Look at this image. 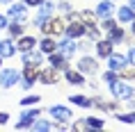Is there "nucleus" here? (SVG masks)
Here are the masks:
<instances>
[{"mask_svg":"<svg viewBox=\"0 0 135 132\" xmlns=\"http://www.w3.org/2000/svg\"><path fill=\"white\" fill-rule=\"evenodd\" d=\"M110 89H112V93L119 100H128V98H133V89L128 87V84L119 82V80H114V82H110Z\"/></svg>","mask_w":135,"mask_h":132,"instance_id":"1","label":"nucleus"},{"mask_svg":"<svg viewBox=\"0 0 135 132\" xmlns=\"http://www.w3.org/2000/svg\"><path fill=\"white\" fill-rule=\"evenodd\" d=\"M18 71L14 68H5L2 73H0V87H5V89H9V87H14L16 82H18Z\"/></svg>","mask_w":135,"mask_h":132,"instance_id":"2","label":"nucleus"},{"mask_svg":"<svg viewBox=\"0 0 135 132\" xmlns=\"http://www.w3.org/2000/svg\"><path fill=\"white\" fill-rule=\"evenodd\" d=\"M41 28H44V32H46V36L62 34V32H64V21H60V18H50L48 23H44Z\"/></svg>","mask_w":135,"mask_h":132,"instance_id":"3","label":"nucleus"},{"mask_svg":"<svg viewBox=\"0 0 135 132\" xmlns=\"http://www.w3.org/2000/svg\"><path fill=\"white\" fill-rule=\"evenodd\" d=\"M7 14H9V18H14V21H21V23L28 18L25 5H21V2H12V5H9V9H7Z\"/></svg>","mask_w":135,"mask_h":132,"instance_id":"4","label":"nucleus"},{"mask_svg":"<svg viewBox=\"0 0 135 132\" xmlns=\"http://www.w3.org/2000/svg\"><path fill=\"white\" fill-rule=\"evenodd\" d=\"M50 116L53 118H57V121H62V123H66V121H71V109L69 107H62V105H55V107H50Z\"/></svg>","mask_w":135,"mask_h":132,"instance_id":"5","label":"nucleus"},{"mask_svg":"<svg viewBox=\"0 0 135 132\" xmlns=\"http://www.w3.org/2000/svg\"><path fill=\"white\" fill-rule=\"evenodd\" d=\"M39 7H41V9H39V16H37V25H44V23L50 18L55 5H53V2H44V0H41V5H39Z\"/></svg>","mask_w":135,"mask_h":132,"instance_id":"6","label":"nucleus"},{"mask_svg":"<svg viewBox=\"0 0 135 132\" xmlns=\"http://www.w3.org/2000/svg\"><path fill=\"white\" fill-rule=\"evenodd\" d=\"M126 57H121V55H108V66H110V71H124L126 68Z\"/></svg>","mask_w":135,"mask_h":132,"instance_id":"7","label":"nucleus"},{"mask_svg":"<svg viewBox=\"0 0 135 132\" xmlns=\"http://www.w3.org/2000/svg\"><path fill=\"white\" fill-rule=\"evenodd\" d=\"M64 32L71 36V39H76V36H83V34H85V25L78 23V18H73V23L69 25V28H64Z\"/></svg>","mask_w":135,"mask_h":132,"instance_id":"8","label":"nucleus"},{"mask_svg":"<svg viewBox=\"0 0 135 132\" xmlns=\"http://www.w3.org/2000/svg\"><path fill=\"white\" fill-rule=\"evenodd\" d=\"M57 48L62 50V55H64V57H69V55H73V52H76L78 43H76V41L71 39V36H69V39H64L62 43H57Z\"/></svg>","mask_w":135,"mask_h":132,"instance_id":"9","label":"nucleus"},{"mask_svg":"<svg viewBox=\"0 0 135 132\" xmlns=\"http://www.w3.org/2000/svg\"><path fill=\"white\" fill-rule=\"evenodd\" d=\"M78 68H80V73H96V62H94L92 57H83L78 62Z\"/></svg>","mask_w":135,"mask_h":132,"instance_id":"10","label":"nucleus"},{"mask_svg":"<svg viewBox=\"0 0 135 132\" xmlns=\"http://www.w3.org/2000/svg\"><path fill=\"white\" fill-rule=\"evenodd\" d=\"M21 121H18V128H28V125H32L35 123V118L39 116V109H30V112H23L21 114Z\"/></svg>","mask_w":135,"mask_h":132,"instance_id":"11","label":"nucleus"},{"mask_svg":"<svg viewBox=\"0 0 135 132\" xmlns=\"http://www.w3.org/2000/svg\"><path fill=\"white\" fill-rule=\"evenodd\" d=\"M14 50H16V46L9 41V39H2V41H0V57H12Z\"/></svg>","mask_w":135,"mask_h":132,"instance_id":"12","label":"nucleus"},{"mask_svg":"<svg viewBox=\"0 0 135 132\" xmlns=\"http://www.w3.org/2000/svg\"><path fill=\"white\" fill-rule=\"evenodd\" d=\"M35 36H21V41L16 43V48L21 50V52H28V50H32L35 48Z\"/></svg>","mask_w":135,"mask_h":132,"instance_id":"13","label":"nucleus"},{"mask_svg":"<svg viewBox=\"0 0 135 132\" xmlns=\"http://www.w3.org/2000/svg\"><path fill=\"white\" fill-rule=\"evenodd\" d=\"M110 14H112V2L110 0L101 2L99 7H96V16H101V18H110Z\"/></svg>","mask_w":135,"mask_h":132,"instance_id":"14","label":"nucleus"},{"mask_svg":"<svg viewBox=\"0 0 135 132\" xmlns=\"http://www.w3.org/2000/svg\"><path fill=\"white\" fill-rule=\"evenodd\" d=\"M119 21H121V23H133V21H135L133 7H121V9H119Z\"/></svg>","mask_w":135,"mask_h":132,"instance_id":"15","label":"nucleus"},{"mask_svg":"<svg viewBox=\"0 0 135 132\" xmlns=\"http://www.w3.org/2000/svg\"><path fill=\"white\" fill-rule=\"evenodd\" d=\"M96 52H99L101 57H108L110 52H112V41H108V39L105 41H99L96 43Z\"/></svg>","mask_w":135,"mask_h":132,"instance_id":"16","label":"nucleus"},{"mask_svg":"<svg viewBox=\"0 0 135 132\" xmlns=\"http://www.w3.org/2000/svg\"><path fill=\"white\" fill-rule=\"evenodd\" d=\"M23 62H25V66H28V64H30V66H37V64L41 62V55H39V52H30V50H28L25 57H23Z\"/></svg>","mask_w":135,"mask_h":132,"instance_id":"17","label":"nucleus"},{"mask_svg":"<svg viewBox=\"0 0 135 132\" xmlns=\"http://www.w3.org/2000/svg\"><path fill=\"white\" fill-rule=\"evenodd\" d=\"M108 41H112V43H119V41H124V30H119L117 25H114V28L110 30V36H108Z\"/></svg>","mask_w":135,"mask_h":132,"instance_id":"18","label":"nucleus"},{"mask_svg":"<svg viewBox=\"0 0 135 132\" xmlns=\"http://www.w3.org/2000/svg\"><path fill=\"white\" fill-rule=\"evenodd\" d=\"M41 82H44V84H53V82H57V73H55L53 68L44 71V73H41Z\"/></svg>","mask_w":135,"mask_h":132,"instance_id":"19","label":"nucleus"},{"mask_svg":"<svg viewBox=\"0 0 135 132\" xmlns=\"http://www.w3.org/2000/svg\"><path fill=\"white\" fill-rule=\"evenodd\" d=\"M50 64H53L55 68H64V66H66V57L64 55H53V52H50Z\"/></svg>","mask_w":135,"mask_h":132,"instance_id":"20","label":"nucleus"},{"mask_svg":"<svg viewBox=\"0 0 135 132\" xmlns=\"http://www.w3.org/2000/svg\"><path fill=\"white\" fill-rule=\"evenodd\" d=\"M66 80H69V84H83V82H85L80 73H76V71H69V68H66Z\"/></svg>","mask_w":135,"mask_h":132,"instance_id":"21","label":"nucleus"},{"mask_svg":"<svg viewBox=\"0 0 135 132\" xmlns=\"http://www.w3.org/2000/svg\"><path fill=\"white\" fill-rule=\"evenodd\" d=\"M55 48H57V43L50 39V36H46L41 41V52H55Z\"/></svg>","mask_w":135,"mask_h":132,"instance_id":"22","label":"nucleus"},{"mask_svg":"<svg viewBox=\"0 0 135 132\" xmlns=\"http://www.w3.org/2000/svg\"><path fill=\"white\" fill-rule=\"evenodd\" d=\"M9 34H12V36H21V34H23L21 21H16V23H12V25H9Z\"/></svg>","mask_w":135,"mask_h":132,"instance_id":"23","label":"nucleus"},{"mask_svg":"<svg viewBox=\"0 0 135 132\" xmlns=\"http://www.w3.org/2000/svg\"><path fill=\"white\" fill-rule=\"evenodd\" d=\"M71 103L80 105V107H89V105H92V100H89V98H85V96H71Z\"/></svg>","mask_w":135,"mask_h":132,"instance_id":"24","label":"nucleus"},{"mask_svg":"<svg viewBox=\"0 0 135 132\" xmlns=\"http://www.w3.org/2000/svg\"><path fill=\"white\" fill-rule=\"evenodd\" d=\"M53 125L50 123H46V121H39V123H32V130H39V132H46V130H50Z\"/></svg>","mask_w":135,"mask_h":132,"instance_id":"25","label":"nucleus"},{"mask_svg":"<svg viewBox=\"0 0 135 132\" xmlns=\"http://www.w3.org/2000/svg\"><path fill=\"white\" fill-rule=\"evenodd\" d=\"M85 32H87V36H89V39H99V30L94 28L92 23H87V28H85Z\"/></svg>","mask_w":135,"mask_h":132,"instance_id":"26","label":"nucleus"},{"mask_svg":"<svg viewBox=\"0 0 135 132\" xmlns=\"http://www.w3.org/2000/svg\"><path fill=\"white\" fill-rule=\"evenodd\" d=\"M119 121H124V123H135V112H131V114H119Z\"/></svg>","mask_w":135,"mask_h":132,"instance_id":"27","label":"nucleus"},{"mask_svg":"<svg viewBox=\"0 0 135 132\" xmlns=\"http://www.w3.org/2000/svg\"><path fill=\"white\" fill-rule=\"evenodd\" d=\"M35 77H37V73H35V66H30V64H28V68H25V80L35 82Z\"/></svg>","mask_w":135,"mask_h":132,"instance_id":"28","label":"nucleus"},{"mask_svg":"<svg viewBox=\"0 0 135 132\" xmlns=\"http://www.w3.org/2000/svg\"><path fill=\"white\" fill-rule=\"evenodd\" d=\"M87 125L99 130V128H103V121H101V118H89V121H87Z\"/></svg>","mask_w":135,"mask_h":132,"instance_id":"29","label":"nucleus"},{"mask_svg":"<svg viewBox=\"0 0 135 132\" xmlns=\"http://www.w3.org/2000/svg\"><path fill=\"white\" fill-rule=\"evenodd\" d=\"M21 103L23 105H35V103H39V96H28V98H23Z\"/></svg>","mask_w":135,"mask_h":132,"instance_id":"30","label":"nucleus"},{"mask_svg":"<svg viewBox=\"0 0 135 132\" xmlns=\"http://www.w3.org/2000/svg\"><path fill=\"white\" fill-rule=\"evenodd\" d=\"M89 125H87V121H78V123L73 125V130H87Z\"/></svg>","mask_w":135,"mask_h":132,"instance_id":"31","label":"nucleus"},{"mask_svg":"<svg viewBox=\"0 0 135 132\" xmlns=\"http://www.w3.org/2000/svg\"><path fill=\"white\" fill-rule=\"evenodd\" d=\"M103 80H105V82H114V80H117V75H114L112 71H108L105 75H103Z\"/></svg>","mask_w":135,"mask_h":132,"instance_id":"32","label":"nucleus"},{"mask_svg":"<svg viewBox=\"0 0 135 132\" xmlns=\"http://www.w3.org/2000/svg\"><path fill=\"white\" fill-rule=\"evenodd\" d=\"M103 28H105L108 32H110V30L114 28V21H110V18H105V21H103Z\"/></svg>","mask_w":135,"mask_h":132,"instance_id":"33","label":"nucleus"},{"mask_svg":"<svg viewBox=\"0 0 135 132\" xmlns=\"http://www.w3.org/2000/svg\"><path fill=\"white\" fill-rule=\"evenodd\" d=\"M83 18H85L87 23H92L94 21V14H92V12H83Z\"/></svg>","mask_w":135,"mask_h":132,"instance_id":"34","label":"nucleus"},{"mask_svg":"<svg viewBox=\"0 0 135 132\" xmlns=\"http://www.w3.org/2000/svg\"><path fill=\"white\" fill-rule=\"evenodd\" d=\"M126 59H128V62H131V64H135V48L131 50V52H128V57H126Z\"/></svg>","mask_w":135,"mask_h":132,"instance_id":"35","label":"nucleus"},{"mask_svg":"<svg viewBox=\"0 0 135 132\" xmlns=\"http://www.w3.org/2000/svg\"><path fill=\"white\" fill-rule=\"evenodd\" d=\"M60 9H64V12H69V14H71V5H69V2H62Z\"/></svg>","mask_w":135,"mask_h":132,"instance_id":"36","label":"nucleus"},{"mask_svg":"<svg viewBox=\"0 0 135 132\" xmlns=\"http://www.w3.org/2000/svg\"><path fill=\"white\" fill-rule=\"evenodd\" d=\"M121 73H124V75H128V77H135V68H131V71H126V68H124Z\"/></svg>","mask_w":135,"mask_h":132,"instance_id":"37","label":"nucleus"},{"mask_svg":"<svg viewBox=\"0 0 135 132\" xmlns=\"http://www.w3.org/2000/svg\"><path fill=\"white\" fill-rule=\"evenodd\" d=\"M7 118H9V114H5V112H0V123H7Z\"/></svg>","mask_w":135,"mask_h":132,"instance_id":"38","label":"nucleus"},{"mask_svg":"<svg viewBox=\"0 0 135 132\" xmlns=\"http://www.w3.org/2000/svg\"><path fill=\"white\" fill-rule=\"evenodd\" d=\"M5 25H7V21H5V16H0V30L5 28Z\"/></svg>","mask_w":135,"mask_h":132,"instance_id":"39","label":"nucleus"},{"mask_svg":"<svg viewBox=\"0 0 135 132\" xmlns=\"http://www.w3.org/2000/svg\"><path fill=\"white\" fill-rule=\"evenodd\" d=\"M28 5H41V0H25Z\"/></svg>","mask_w":135,"mask_h":132,"instance_id":"40","label":"nucleus"},{"mask_svg":"<svg viewBox=\"0 0 135 132\" xmlns=\"http://www.w3.org/2000/svg\"><path fill=\"white\" fill-rule=\"evenodd\" d=\"M131 7H133V9H135V0H131Z\"/></svg>","mask_w":135,"mask_h":132,"instance_id":"41","label":"nucleus"},{"mask_svg":"<svg viewBox=\"0 0 135 132\" xmlns=\"http://www.w3.org/2000/svg\"><path fill=\"white\" fill-rule=\"evenodd\" d=\"M0 2H12V0H0Z\"/></svg>","mask_w":135,"mask_h":132,"instance_id":"42","label":"nucleus"},{"mask_svg":"<svg viewBox=\"0 0 135 132\" xmlns=\"http://www.w3.org/2000/svg\"><path fill=\"white\" fill-rule=\"evenodd\" d=\"M133 32H135V23H133Z\"/></svg>","mask_w":135,"mask_h":132,"instance_id":"43","label":"nucleus"},{"mask_svg":"<svg viewBox=\"0 0 135 132\" xmlns=\"http://www.w3.org/2000/svg\"><path fill=\"white\" fill-rule=\"evenodd\" d=\"M0 64H2V57H0Z\"/></svg>","mask_w":135,"mask_h":132,"instance_id":"44","label":"nucleus"}]
</instances>
